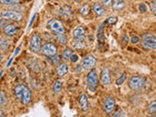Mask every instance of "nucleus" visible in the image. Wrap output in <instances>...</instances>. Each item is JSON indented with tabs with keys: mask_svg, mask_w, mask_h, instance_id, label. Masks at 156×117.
<instances>
[{
	"mask_svg": "<svg viewBox=\"0 0 156 117\" xmlns=\"http://www.w3.org/2000/svg\"><path fill=\"white\" fill-rule=\"evenodd\" d=\"M14 93L17 99L22 102L23 105H28L31 101V92L26 85L20 84L17 85L14 89Z\"/></svg>",
	"mask_w": 156,
	"mask_h": 117,
	"instance_id": "obj_1",
	"label": "nucleus"
},
{
	"mask_svg": "<svg viewBox=\"0 0 156 117\" xmlns=\"http://www.w3.org/2000/svg\"><path fill=\"white\" fill-rule=\"evenodd\" d=\"M99 86V77L95 68H92L87 75V87L91 92H96Z\"/></svg>",
	"mask_w": 156,
	"mask_h": 117,
	"instance_id": "obj_2",
	"label": "nucleus"
},
{
	"mask_svg": "<svg viewBox=\"0 0 156 117\" xmlns=\"http://www.w3.org/2000/svg\"><path fill=\"white\" fill-rule=\"evenodd\" d=\"M144 84H145V79L141 76H132L128 82L129 88L132 91L135 92H139L140 90H143Z\"/></svg>",
	"mask_w": 156,
	"mask_h": 117,
	"instance_id": "obj_3",
	"label": "nucleus"
},
{
	"mask_svg": "<svg viewBox=\"0 0 156 117\" xmlns=\"http://www.w3.org/2000/svg\"><path fill=\"white\" fill-rule=\"evenodd\" d=\"M141 45L146 49L156 50V37L151 33H145L141 36Z\"/></svg>",
	"mask_w": 156,
	"mask_h": 117,
	"instance_id": "obj_4",
	"label": "nucleus"
},
{
	"mask_svg": "<svg viewBox=\"0 0 156 117\" xmlns=\"http://www.w3.org/2000/svg\"><path fill=\"white\" fill-rule=\"evenodd\" d=\"M47 27L49 29H51L52 31L55 33H60V34H65L66 28L63 27V24L57 19H52L48 22Z\"/></svg>",
	"mask_w": 156,
	"mask_h": 117,
	"instance_id": "obj_5",
	"label": "nucleus"
},
{
	"mask_svg": "<svg viewBox=\"0 0 156 117\" xmlns=\"http://www.w3.org/2000/svg\"><path fill=\"white\" fill-rule=\"evenodd\" d=\"M1 18L4 20H9V21L20 22L22 21L23 15L17 11H13V10H6L1 13Z\"/></svg>",
	"mask_w": 156,
	"mask_h": 117,
	"instance_id": "obj_6",
	"label": "nucleus"
},
{
	"mask_svg": "<svg viewBox=\"0 0 156 117\" xmlns=\"http://www.w3.org/2000/svg\"><path fill=\"white\" fill-rule=\"evenodd\" d=\"M41 45H42V39L40 35L38 34H33L31 39H30V43H29V48L30 50L34 53H38L39 51H41Z\"/></svg>",
	"mask_w": 156,
	"mask_h": 117,
	"instance_id": "obj_7",
	"label": "nucleus"
},
{
	"mask_svg": "<svg viewBox=\"0 0 156 117\" xmlns=\"http://www.w3.org/2000/svg\"><path fill=\"white\" fill-rule=\"evenodd\" d=\"M41 54L46 57H52L58 54V48L53 43H46L41 48Z\"/></svg>",
	"mask_w": 156,
	"mask_h": 117,
	"instance_id": "obj_8",
	"label": "nucleus"
},
{
	"mask_svg": "<svg viewBox=\"0 0 156 117\" xmlns=\"http://www.w3.org/2000/svg\"><path fill=\"white\" fill-rule=\"evenodd\" d=\"M96 63H97L96 57L89 55V56H86L84 58H83L81 66H82L83 69L89 70V69H92V68H94V66H96Z\"/></svg>",
	"mask_w": 156,
	"mask_h": 117,
	"instance_id": "obj_9",
	"label": "nucleus"
},
{
	"mask_svg": "<svg viewBox=\"0 0 156 117\" xmlns=\"http://www.w3.org/2000/svg\"><path fill=\"white\" fill-rule=\"evenodd\" d=\"M115 108V101L112 97H107L104 101V109L105 113L109 114Z\"/></svg>",
	"mask_w": 156,
	"mask_h": 117,
	"instance_id": "obj_10",
	"label": "nucleus"
},
{
	"mask_svg": "<svg viewBox=\"0 0 156 117\" xmlns=\"http://www.w3.org/2000/svg\"><path fill=\"white\" fill-rule=\"evenodd\" d=\"M18 30H19V27H16L13 23H8V24H6V26L3 27L4 34H5V35H7V36H10V37L16 35Z\"/></svg>",
	"mask_w": 156,
	"mask_h": 117,
	"instance_id": "obj_11",
	"label": "nucleus"
},
{
	"mask_svg": "<svg viewBox=\"0 0 156 117\" xmlns=\"http://www.w3.org/2000/svg\"><path fill=\"white\" fill-rule=\"evenodd\" d=\"M101 82L102 85H109L111 83V76H110V71L108 68H104L101 73Z\"/></svg>",
	"mask_w": 156,
	"mask_h": 117,
	"instance_id": "obj_12",
	"label": "nucleus"
},
{
	"mask_svg": "<svg viewBox=\"0 0 156 117\" xmlns=\"http://www.w3.org/2000/svg\"><path fill=\"white\" fill-rule=\"evenodd\" d=\"M93 11H94L95 15L98 17H104L105 15V9L102 4L96 2L93 4Z\"/></svg>",
	"mask_w": 156,
	"mask_h": 117,
	"instance_id": "obj_13",
	"label": "nucleus"
},
{
	"mask_svg": "<svg viewBox=\"0 0 156 117\" xmlns=\"http://www.w3.org/2000/svg\"><path fill=\"white\" fill-rule=\"evenodd\" d=\"M72 34H73V38H74L75 40H82V39H84L86 35V30L83 27H75L74 30H73Z\"/></svg>",
	"mask_w": 156,
	"mask_h": 117,
	"instance_id": "obj_14",
	"label": "nucleus"
},
{
	"mask_svg": "<svg viewBox=\"0 0 156 117\" xmlns=\"http://www.w3.org/2000/svg\"><path fill=\"white\" fill-rule=\"evenodd\" d=\"M79 105L83 111H88V109H89V100H88V96L86 94H82L79 97Z\"/></svg>",
	"mask_w": 156,
	"mask_h": 117,
	"instance_id": "obj_15",
	"label": "nucleus"
},
{
	"mask_svg": "<svg viewBox=\"0 0 156 117\" xmlns=\"http://www.w3.org/2000/svg\"><path fill=\"white\" fill-rule=\"evenodd\" d=\"M67 72H68V66L66 62H61L57 66V74L60 77L65 76L66 74H67Z\"/></svg>",
	"mask_w": 156,
	"mask_h": 117,
	"instance_id": "obj_16",
	"label": "nucleus"
},
{
	"mask_svg": "<svg viewBox=\"0 0 156 117\" xmlns=\"http://www.w3.org/2000/svg\"><path fill=\"white\" fill-rule=\"evenodd\" d=\"M61 17L66 19V20H68V19H71L72 18V10L71 8H69L68 6H63L62 9H61Z\"/></svg>",
	"mask_w": 156,
	"mask_h": 117,
	"instance_id": "obj_17",
	"label": "nucleus"
},
{
	"mask_svg": "<svg viewBox=\"0 0 156 117\" xmlns=\"http://www.w3.org/2000/svg\"><path fill=\"white\" fill-rule=\"evenodd\" d=\"M125 1L124 0H114L113 3H112V9L114 11H121L125 8Z\"/></svg>",
	"mask_w": 156,
	"mask_h": 117,
	"instance_id": "obj_18",
	"label": "nucleus"
},
{
	"mask_svg": "<svg viewBox=\"0 0 156 117\" xmlns=\"http://www.w3.org/2000/svg\"><path fill=\"white\" fill-rule=\"evenodd\" d=\"M62 89V81L61 79H58L55 81L53 85V92L54 94H58Z\"/></svg>",
	"mask_w": 156,
	"mask_h": 117,
	"instance_id": "obj_19",
	"label": "nucleus"
},
{
	"mask_svg": "<svg viewBox=\"0 0 156 117\" xmlns=\"http://www.w3.org/2000/svg\"><path fill=\"white\" fill-rule=\"evenodd\" d=\"M90 12H91V8H90V6L88 4L83 5V6L79 9V13H80L81 16H83V17L88 16V15L90 14Z\"/></svg>",
	"mask_w": 156,
	"mask_h": 117,
	"instance_id": "obj_20",
	"label": "nucleus"
},
{
	"mask_svg": "<svg viewBox=\"0 0 156 117\" xmlns=\"http://www.w3.org/2000/svg\"><path fill=\"white\" fill-rule=\"evenodd\" d=\"M86 43H85V41L83 40H76L74 43H73V47H74V49H78V50H81V49H84V48H86Z\"/></svg>",
	"mask_w": 156,
	"mask_h": 117,
	"instance_id": "obj_21",
	"label": "nucleus"
},
{
	"mask_svg": "<svg viewBox=\"0 0 156 117\" xmlns=\"http://www.w3.org/2000/svg\"><path fill=\"white\" fill-rule=\"evenodd\" d=\"M72 55H73V52L70 48H66V50L62 52V58L66 61H70Z\"/></svg>",
	"mask_w": 156,
	"mask_h": 117,
	"instance_id": "obj_22",
	"label": "nucleus"
},
{
	"mask_svg": "<svg viewBox=\"0 0 156 117\" xmlns=\"http://www.w3.org/2000/svg\"><path fill=\"white\" fill-rule=\"evenodd\" d=\"M56 40L60 43V44H66V37L65 34H60V33H56Z\"/></svg>",
	"mask_w": 156,
	"mask_h": 117,
	"instance_id": "obj_23",
	"label": "nucleus"
},
{
	"mask_svg": "<svg viewBox=\"0 0 156 117\" xmlns=\"http://www.w3.org/2000/svg\"><path fill=\"white\" fill-rule=\"evenodd\" d=\"M147 113L148 114L156 113V100L150 102V105H148V108H147Z\"/></svg>",
	"mask_w": 156,
	"mask_h": 117,
	"instance_id": "obj_24",
	"label": "nucleus"
},
{
	"mask_svg": "<svg viewBox=\"0 0 156 117\" xmlns=\"http://www.w3.org/2000/svg\"><path fill=\"white\" fill-rule=\"evenodd\" d=\"M127 79V73L126 72H124V73H122V75L119 77V78H117L116 79V85L117 86H120V85H122L123 83L125 82V80Z\"/></svg>",
	"mask_w": 156,
	"mask_h": 117,
	"instance_id": "obj_25",
	"label": "nucleus"
},
{
	"mask_svg": "<svg viewBox=\"0 0 156 117\" xmlns=\"http://www.w3.org/2000/svg\"><path fill=\"white\" fill-rule=\"evenodd\" d=\"M21 0H0V2L3 5H14L18 4Z\"/></svg>",
	"mask_w": 156,
	"mask_h": 117,
	"instance_id": "obj_26",
	"label": "nucleus"
},
{
	"mask_svg": "<svg viewBox=\"0 0 156 117\" xmlns=\"http://www.w3.org/2000/svg\"><path fill=\"white\" fill-rule=\"evenodd\" d=\"M50 60H51L53 65H58V63H61V57L58 56V55L50 57Z\"/></svg>",
	"mask_w": 156,
	"mask_h": 117,
	"instance_id": "obj_27",
	"label": "nucleus"
},
{
	"mask_svg": "<svg viewBox=\"0 0 156 117\" xmlns=\"http://www.w3.org/2000/svg\"><path fill=\"white\" fill-rule=\"evenodd\" d=\"M6 102H8V101L4 95V92L1 91V93H0V105H1L2 106H4L5 105H6Z\"/></svg>",
	"mask_w": 156,
	"mask_h": 117,
	"instance_id": "obj_28",
	"label": "nucleus"
},
{
	"mask_svg": "<svg viewBox=\"0 0 156 117\" xmlns=\"http://www.w3.org/2000/svg\"><path fill=\"white\" fill-rule=\"evenodd\" d=\"M9 45H10V41L5 40V39L2 37V38H1V43H0V46H1V49H2V50H5L6 48H8Z\"/></svg>",
	"mask_w": 156,
	"mask_h": 117,
	"instance_id": "obj_29",
	"label": "nucleus"
},
{
	"mask_svg": "<svg viewBox=\"0 0 156 117\" xmlns=\"http://www.w3.org/2000/svg\"><path fill=\"white\" fill-rule=\"evenodd\" d=\"M149 8H150V10H151V12L156 15V0H154V1H151V2H150V4H149Z\"/></svg>",
	"mask_w": 156,
	"mask_h": 117,
	"instance_id": "obj_30",
	"label": "nucleus"
},
{
	"mask_svg": "<svg viewBox=\"0 0 156 117\" xmlns=\"http://www.w3.org/2000/svg\"><path fill=\"white\" fill-rule=\"evenodd\" d=\"M117 22V18L116 17H110V18H108L106 20V23L107 24H114L115 23Z\"/></svg>",
	"mask_w": 156,
	"mask_h": 117,
	"instance_id": "obj_31",
	"label": "nucleus"
},
{
	"mask_svg": "<svg viewBox=\"0 0 156 117\" xmlns=\"http://www.w3.org/2000/svg\"><path fill=\"white\" fill-rule=\"evenodd\" d=\"M101 1H102V5L105 7L112 6V3H113V0H101Z\"/></svg>",
	"mask_w": 156,
	"mask_h": 117,
	"instance_id": "obj_32",
	"label": "nucleus"
},
{
	"mask_svg": "<svg viewBox=\"0 0 156 117\" xmlns=\"http://www.w3.org/2000/svg\"><path fill=\"white\" fill-rule=\"evenodd\" d=\"M139 10H140V13H145L146 12V6H145V4L141 3L140 6H139Z\"/></svg>",
	"mask_w": 156,
	"mask_h": 117,
	"instance_id": "obj_33",
	"label": "nucleus"
},
{
	"mask_svg": "<svg viewBox=\"0 0 156 117\" xmlns=\"http://www.w3.org/2000/svg\"><path fill=\"white\" fill-rule=\"evenodd\" d=\"M139 41H140V37H139V36H136V35H134L133 37L131 38V42L133 43V44H136V43H139Z\"/></svg>",
	"mask_w": 156,
	"mask_h": 117,
	"instance_id": "obj_34",
	"label": "nucleus"
},
{
	"mask_svg": "<svg viewBox=\"0 0 156 117\" xmlns=\"http://www.w3.org/2000/svg\"><path fill=\"white\" fill-rule=\"evenodd\" d=\"M78 58H79V57H78L77 55H75V54H73L72 57H71V58H70V61H71L72 62H78Z\"/></svg>",
	"mask_w": 156,
	"mask_h": 117,
	"instance_id": "obj_35",
	"label": "nucleus"
},
{
	"mask_svg": "<svg viewBox=\"0 0 156 117\" xmlns=\"http://www.w3.org/2000/svg\"><path fill=\"white\" fill-rule=\"evenodd\" d=\"M121 112H123L122 110H117L115 113L113 114V116H124V114H121Z\"/></svg>",
	"mask_w": 156,
	"mask_h": 117,
	"instance_id": "obj_36",
	"label": "nucleus"
},
{
	"mask_svg": "<svg viewBox=\"0 0 156 117\" xmlns=\"http://www.w3.org/2000/svg\"><path fill=\"white\" fill-rule=\"evenodd\" d=\"M75 1H76V2H81L82 0H75Z\"/></svg>",
	"mask_w": 156,
	"mask_h": 117,
	"instance_id": "obj_37",
	"label": "nucleus"
}]
</instances>
